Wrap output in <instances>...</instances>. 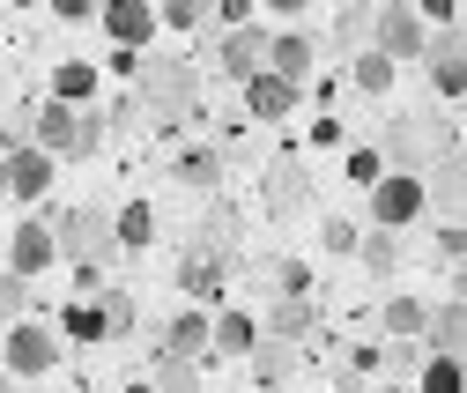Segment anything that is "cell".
Instances as JSON below:
<instances>
[{
	"instance_id": "3957f363",
	"label": "cell",
	"mask_w": 467,
	"mask_h": 393,
	"mask_svg": "<svg viewBox=\"0 0 467 393\" xmlns=\"http://www.w3.org/2000/svg\"><path fill=\"white\" fill-rule=\"evenodd\" d=\"M431 45H438V30L416 8H371V52H386L393 67H423Z\"/></svg>"
},
{
	"instance_id": "277c9868",
	"label": "cell",
	"mask_w": 467,
	"mask_h": 393,
	"mask_svg": "<svg viewBox=\"0 0 467 393\" xmlns=\"http://www.w3.org/2000/svg\"><path fill=\"white\" fill-rule=\"evenodd\" d=\"M364 215H371V231H416V222L431 215V201H423V179H400V171H386L371 193H364Z\"/></svg>"
},
{
	"instance_id": "ac0fdd59",
	"label": "cell",
	"mask_w": 467,
	"mask_h": 393,
	"mask_svg": "<svg viewBox=\"0 0 467 393\" xmlns=\"http://www.w3.org/2000/svg\"><path fill=\"white\" fill-rule=\"evenodd\" d=\"M431 89L445 97V111L467 97V67H460V37H438L431 45Z\"/></svg>"
},
{
	"instance_id": "83f0119b",
	"label": "cell",
	"mask_w": 467,
	"mask_h": 393,
	"mask_svg": "<svg viewBox=\"0 0 467 393\" xmlns=\"http://www.w3.org/2000/svg\"><path fill=\"white\" fill-rule=\"evenodd\" d=\"M52 334H67V342H82V349H89V342H104V319H97V305H67Z\"/></svg>"
},
{
	"instance_id": "ba28073f",
	"label": "cell",
	"mask_w": 467,
	"mask_h": 393,
	"mask_svg": "<svg viewBox=\"0 0 467 393\" xmlns=\"http://www.w3.org/2000/svg\"><path fill=\"white\" fill-rule=\"evenodd\" d=\"M208 357V312L186 305V312H171L163 319V342H156V364H201Z\"/></svg>"
},
{
	"instance_id": "7402d4cb",
	"label": "cell",
	"mask_w": 467,
	"mask_h": 393,
	"mask_svg": "<svg viewBox=\"0 0 467 393\" xmlns=\"http://www.w3.org/2000/svg\"><path fill=\"white\" fill-rule=\"evenodd\" d=\"M460 326H467V312H460V290H452V297L431 305V334H423V349H431V357H452V349H460Z\"/></svg>"
},
{
	"instance_id": "ab89813d",
	"label": "cell",
	"mask_w": 467,
	"mask_h": 393,
	"mask_svg": "<svg viewBox=\"0 0 467 393\" xmlns=\"http://www.w3.org/2000/svg\"><path fill=\"white\" fill-rule=\"evenodd\" d=\"M0 193H8V156H0Z\"/></svg>"
},
{
	"instance_id": "7c38bea8",
	"label": "cell",
	"mask_w": 467,
	"mask_h": 393,
	"mask_svg": "<svg viewBox=\"0 0 467 393\" xmlns=\"http://www.w3.org/2000/svg\"><path fill=\"white\" fill-rule=\"evenodd\" d=\"M260 52H267V30H260V23L223 30V37H215V67H223L230 82H253V75H260Z\"/></svg>"
},
{
	"instance_id": "7bdbcfd3",
	"label": "cell",
	"mask_w": 467,
	"mask_h": 393,
	"mask_svg": "<svg viewBox=\"0 0 467 393\" xmlns=\"http://www.w3.org/2000/svg\"><path fill=\"white\" fill-rule=\"evenodd\" d=\"M127 393H149V386H127Z\"/></svg>"
},
{
	"instance_id": "d4e9b609",
	"label": "cell",
	"mask_w": 467,
	"mask_h": 393,
	"mask_svg": "<svg viewBox=\"0 0 467 393\" xmlns=\"http://www.w3.org/2000/svg\"><path fill=\"white\" fill-rule=\"evenodd\" d=\"M393 75H400V67L386 60V52H371V45L357 52V60H348V82H357L364 97H393Z\"/></svg>"
},
{
	"instance_id": "1f68e13d",
	"label": "cell",
	"mask_w": 467,
	"mask_h": 393,
	"mask_svg": "<svg viewBox=\"0 0 467 393\" xmlns=\"http://www.w3.org/2000/svg\"><path fill=\"white\" fill-rule=\"evenodd\" d=\"M267 274H275V290H282V297H312V267H305V260H275Z\"/></svg>"
},
{
	"instance_id": "8fae6325",
	"label": "cell",
	"mask_w": 467,
	"mask_h": 393,
	"mask_svg": "<svg viewBox=\"0 0 467 393\" xmlns=\"http://www.w3.org/2000/svg\"><path fill=\"white\" fill-rule=\"evenodd\" d=\"M260 334L282 342V349H305L312 334H319V305H312V297H275V312L260 319Z\"/></svg>"
},
{
	"instance_id": "4fadbf2b",
	"label": "cell",
	"mask_w": 467,
	"mask_h": 393,
	"mask_svg": "<svg viewBox=\"0 0 467 393\" xmlns=\"http://www.w3.org/2000/svg\"><path fill=\"white\" fill-rule=\"evenodd\" d=\"M171 186H186V193H215V186H223V149H208V141L179 149V156H171Z\"/></svg>"
},
{
	"instance_id": "74e56055",
	"label": "cell",
	"mask_w": 467,
	"mask_h": 393,
	"mask_svg": "<svg viewBox=\"0 0 467 393\" xmlns=\"http://www.w3.org/2000/svg\"><path fill=\"white\" fill-rule=\"evenodd\" d=\"M460 222H438V260H445V274H460Z\"/></svg>"
},
{
	"instance_id": "6da1fadb",
	"label": "cell",
	"mask_w": 467,
	"mask_h": 393,
	"mask_svg": "<svg viewBox=\"0 0 467 393\" xmlns=\"http://www.w3.org/2000/svg\"><path fill=\"white\" fill-rule=\"evenodd\" d=\"M134 104H141V119L179 127L186 111L201 104V75L179 60V52H149V60H141V75H134Z\"/></svg>"
},
{
	"instance_id": "4316f807",
	"label": "cell",
	"mask_w": 467,
	"mask_h": 393,
	"mask_svg": "<svg viewBox=\"0 0 467 393\" xmlns=\"http://www.w3.org/2000/svg\"><path fill=\"white\" fill-rule=\"evenodd\" d=\"M357 260H364L371 274H393V267H400V238H393V231H357Z\"/></svg>"
},
{
	"instance_id": "5bb4252c",
	"label": "cell",
	"mask_w": 467,
	"mask_h": 393,
	"mask_svg": "<svg viewBox=\"0 0 467 393\" xmlns=\"http://www.w3.org/2000/svg\"><path fill=\"white\" fill-rule=\"evenodd\" d=\"M238 89H245V111H253V119H289L297 97H305L297 82H282V75H267V67H260L253 82H238Z\"/></svg>"
},
{
	"instance_id": "f546056e",
	"label": "cell",
	"mask_w": 467,
	"mask_h": 393,
	"mask_svg": "<svg viewBox=\"0 0 467 393\" xmlns=\"http://www.w3.org/2000/svg\"><path fill=\"white\" fill-rule=\"evenodd\" d=\"M201 23H208L201 0H171V8H156V30H179V37H186V30H201Z\"/></svg>"
},
{
	"instance_id": "7a4b0ae2",
	"label": "cell",
	"mask_w": 467,
	"mask_h": 393,
	"mask_svg": "<svg viewBox=\"0 0 467 393\" xmlns=\"http://www.w3.org/2000/svg\"><path fill=\"white\" fill-rule=\"evenodd\" d=\"M45 231H52V253H60V260L104 274V260H111V215L104 208H60Z\"/></svg>"
},
{
	"instance_id": "ffe728a7",
	"label": "cell",
	"mask_w": 467,
	"mask_h": 393,
	"mask_svg": "<svg viewBox=\"0 0 467 393\" xmlns=\"http://www.w3.org/2000/svg\"><path fill=\"white\" fill-rule=\"evenodd\" d=\"M89 97H97V67L89 60H60V67H52V104L89 111Z\"/></svg>"
},
{
	"instance_id": "484cf974",
	"label": "cell",
	"mask_w": 467,
	"mask_h": 393,
	"mask_svg": "<svg viewBox=\"0 0 467 393\" xmlns=\"http://www.w3.org/2000/svg\"><path fill=\"white\" fill-rule=\"evenodd\" d=\"M460 386H467V378H460V357H423L408 393H460Z\"/></svg>"
},
{
	"instance_id": "e0dca14e",
	"label": "cell",
	"mask_w": 467,
	"mask_h": 393,
	"mask_svg": "<svg viewBox=\"0 0 467 393\" xmlns=\"http://www.w3.org/2000/svg\"><path fill=\"white\" fill-rule=\"evenodd\" d=\"M97 319H104V342H127V334L141 326L134 290H127V283H104V290H97Z\"/></svg>"
},
{
	"instance_id": "603a6c76",
	"label": "cell",
	"mask_w": 467,
	"mask_h": 393,
	"mask_svg": "<svg viewBox=\"0 0 467 393\" xmlns=\"http://www.w3.org/2000/svg\"><path fill=\"white\" fill-rule=\"evenodd\" d=\"M156 238V208L149 201H127V215H111V253H141Z\"/></svg>"
},
{
	"instance_id": "9c48e42d",
	"label": "cell",
	"mask_w": 467,
	"mask_h": 393,
	"mask_svg": "<svg viewBox=\"0 0 467 393\" xmlns=\"http://www.w3.org/2000/svg\"><path fill=\"white\" fill-rule=\"evenodd\" d=\"M97 23H104L111 45H119V60L156 37V8H149V0H111V8H97Z\"/></svg>"
},
{
	"instance_id": "5b68a950",
	"label": "cell",
	"mask_w": 467,
	"mask_h": 393,
	"mask_svg": "<svg viewBox=\"0 0 467 393\" xmlns=\"http://www.w3.org/2000/svg\"><path fill=\"white\" fill-rule=\"evenodd\" d=\"M52 364H60V334L37 326V319H16L8 326V349H0V371H8V378H45Z\"/></svg>"
},
{
	"instance_id": "4dcf8cb0",
	"label": "cell",
	"mask_w": 467,
	"mask_h": 393,
	"mask_svg": "<svg viewBox=\"0 0 467 393\" xmlns=\"http://www.w3.org/2000/svg\"><path fill=\"white\" fill-rule=\"evenodd\" d=\"M104 149V119L97 111H75V149H67V163H82V156H97Z\"/></svg>"
},
{
	"instance_id": "60d3db41",
	"label": "cell",
	"mask_w": 467,
	"mask_h": 393,
	"mask_svg": "<svg viewBox=\"0 0 467 393\" xmlns=\"http://www.w3.org/2000/svg\"><path fill=\"white\" fill-rule=\"evenodd\" d=\"M0 393H16V378H8V371H0Z\"/></svg>"
},
{
	"instance_id": "f35d334b",
	"label": "cell",
	"mask_w": 467,
	"mask_h": 393,
	"mask_svg": "<svg viewBox=\"0 0 467 393\" xmlns=\"http://www.w3.org/2000/svg\"><path fill=\"white\" fill-rule=\"evenodd\" d=\"M134 119H141V104H134V89H127V97H111V127H134Z\"/></svg>"
},
{
	"instance_id": "8d00e7d4",
	"label": "cell",
	"mask_w": 467,
	"mask_h": 393,
	"mask_svg": "<svg viewBox=\"0 0 467 393\" xmlns=\"http://www.w3.org/2000/svg\"><path fill=\"white\" fill-rule=\"evenodd\" d=\"M319 245H327V253H357V222H341V215L319 222Z\"/></svg>"
},
{
	"instance_id": "d6986e66",
	"label": "cell",
	"mask_w": 467,
	"mask_h": 393,
	"mask_svg": "<svg viewBox=\"0 0 467 393\" xmlns=\"http://www.w3.org/2000/svg\"><path fill=\"white\" fill-rule=\"evenodd\" d=\"M379 326L393 334V342H416V349H423V334H431V305H423V297H386Z\"/></svg>"
},
{
	"instance_id": "52a82bcc",
	"label": "cell",
	"mask_w": 467,
	"mask_h": 393,
	"mask_svg": "<svg viewBox=\"0 0 467 393\" xmlns=\"http://www.w3.org/2000/svg\"><path fill=\"white\" fill-rule=\"evenodd\" d=\"M60 267V253H52V231H45V215L16 222V238H8V274L16 283H37V274Z\"/></svg>"
},
{
	"instance_id": "f1b7e54d",
	"label": "cell",
	"mask_w": 467,
	"mask_h": 393,
	"mask_svg": "<svg viewBox=\"0 0 467 393\" xmlns=\"http://www.w3.org/2000/svg\"><path fill=\"white\" fill-rule=\"evenodd\" d=\"M341 171H348V186H357V193H371V186L386 179V163H379V149H371V141H357V149H348V163H341Z\"/></svg>"
},
{
	"instance_id": "8992f818",
	"label": "cell",
	"mask_w": 467,
	"mask_h": 393,
	"mask_svg": "<svg viewBox=\"0 0 467 393\" xmlns=\"http://www.w3.org/2000/svg\"><path fill=\"white\" fill-rule=\"evenodd\" d=\"M312 163H305V149H282L275 163H267V215H305L312 208Z\"/></svg>"
},
{
	"instance_id": "30bf717a",
	"label": "cell",
	"mask_w": 467,
	"mask_h": 393,
	"mask_svg": "<svg viewBox=\"0 0 467 393\" xmlns=\"http://www.w3.org/2000/svg\"><path fill=\"white\" fill-rule=\"evenodd\" d=\"M312 60H319V52H312V37H305L297 23H289V30H267V52H260V67H267V75H282V82H297V89H305Z\"/></svg>"
},
{
	"instance_id": "cb8c5ba5",
	"label": "cell",
	"mask_w": 467,
	"mask_h": 393,
	"mask_svg": "<svg viewBox=\"0 0 467 393\" xmlns=\"http://www.w3.org/2000/svg\"><path fill=\"white\" fill-rule=\"evenodd\" d=\"M230 283V260H215V253H186L179 260V290H193V297H215Z\"/></svg>"
},
{
	"instance_id": "d6a6232c",
	"label": "cell",
	"mask_w": 467,
	"mask_h": 393,
	"mask_svg": "<svg viewBox=\"0 0 467 393\" xmlns=\"http://www.w3.org/2000/svg\"><path fill=\"white\" fill-rule=\"evenodd\" d=\"M364 378H379V349H341V386L357 393Z\"/></svg>"
},
{
	"instance_id": "b9f144b4",
	"label": "cell",
	"mask_w": 467,
	"mask_h": 393,
	"mask_svg": "<svg viewBox=\"0 0 467 393\" xmlns=\"http://www.w3.org/2000/svg\"><path fill=\"white\" fill-rule=\"evenodd\" d=\"M379 393H408V386H379Z\"/></svg>"
},
{
	"instance_id": "e575fe53",
	"label": "cell",
	"mask_w": 467,
	"mask_h": 393,
	"mask_svg": "<svg viewBox=\"0 0 467 393\" xmlns=\"http://www.w3.org/2000/svg\"><path fill=\"white\" fill-rule=\"evenodd\" d=\"M23 305H30V283H16V274L0 267V326H16V319H23Z\"/></svg>"
},
{
	"instance_id": "d590c367",
	"label": "cell",
	"mask_w": 467,
	"mask_h": 393,
	"mask_svg": "<svg viewBox=\"0 0 467 393\" xmlns=\"http://www.w3.org/2000/svg\"><path fill=\"white\" fill-rule=\"evenodd\" d=\"M334 30L364 52V45H371V8H341V16H334Z\"/></svg>"
},
{
	"instance_id": "9a60e30c",
	"label": "cell",
	"mask_w": 467,
	"mask_h": 393,
	"mask_svg": "<svg viewBox=\"0 0 467 393\" xmlns=\"http://www.w3.org/2000/svg\"><path fill=\"white\" fill-rule=\"evenodd\" d=\"M253 342H260V319L253 312H215L208 319V357H253Z\"/></svg>"
},
{
	"instance_id": "ee69618b",
	"label": "cell",
	"mask_w": 467,
	"mask_h": 393,
	"mask_svg": "<svg viewBox=\"0 0 467 393\" xmlns=\"http://www.w3.org/2000/svg\"><path fill=\"white\" fill-rule=\"evenodd\" d=\"M282 393H289V386H282Z\"/></svg>"
},
{
	"instance_id": "836d02e7",
	"label": "cell",
	"mask_w": 467,
	"mask_h": 393,
	"mask_svg": "<svg viewBox=\"0 0 467 393\" xmlns=\"http://www.w3.org/2000/svg\"><path fill=\"white\" fill-rule=\"evenodd\" d=\"M149 393H201V371L193 364H156V386Z\"/></svg>"
},
{
	"instance_id": "2e32d148",
	"label": "cell",
	"mask_w": 467,
	"mask_h": 393,
	"mask_svg": "<svg viewBox=\"0 0 467 393\" xmlns=\"http://www.w3.org/2000/svg\"><path fill=\"white\" fill-rule=\"evenodd\" d=\"M52 179H60V163H52V156H37V149H16L8 156V193L16 201H45Z\"/></svg>"
},
{
	"instance_id": "44dd1931",
	"label": "cell",
	"mask_w": 467,
	"mask_h": 393,
	"mask_svg": "<svg viewBox=\"0 0 467 393\" xmlns=\"http://www.w3.org/2000/svg\"><path fill=\"white\" fill-rule=\"evenodd\" d=\"M245 371H253L267 393H282V386H289V371H297V349H282V342H267V334H260L253 357H245Z\"/></svg>"
}]
</instances>
